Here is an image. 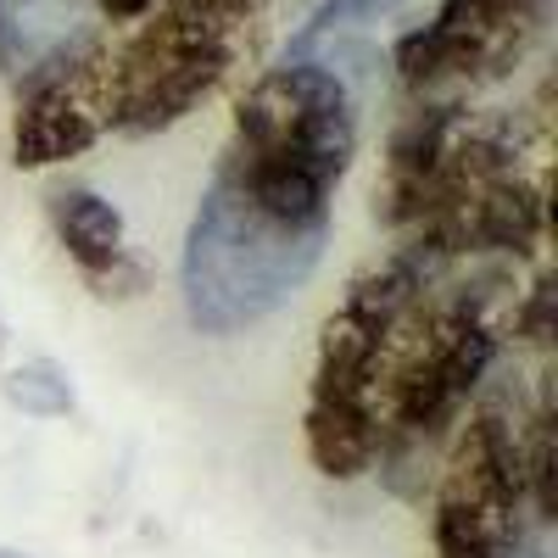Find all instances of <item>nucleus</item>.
Wrapping results in <instances>:
<instances>
[{"label": "nucleus", "instance_id": "nucleus-1", "mask_svg": "<svg viewBox=\"0 0 558 558\" xmlns=\"http://www.w3.org/2000/svg\"><path fill=\"white\" fill-rule=\"evenodd\" d=\"M352 157H357L352 84L307 62H286L246 89L218 173L279 218L330 223L336 184L347 179Z\"/></svg>", "mask_w": 558, "mask_h": 558}, {"label": "nucleus", "instance_id": "nucleus-2", "mask_svg": "<svg viewBox=\"0 0 558 558\" xmlns=\"http://www.w3.org/2000/svg\"><path fill=\"white\" fill-rule=\"evenodd\" d=\"M330 223H296L241 196L223 173L202 191L184 235V313L202 336H235L246 324L286 307L324 257Z\"/></svg>", "mask_w": 558, "mask_h": 558}, {"label": "nucleus", "instance_id": "nucleus-3", "mask_svg": "<svg viewBox=\"0 0 558 558\" xmlns=\"http://www.w3.org/2000/svg\"><path fill=\"white\" fill-rule=\"evenodd\" d=\"M441 268H430L418 252H397L375 274H363L347 291V302L330 313L318 341V368L307 391V458L318 475L357 481L380 458V402H375V341L386 318L425 291Z\"/></svg>", "mask_w": 558, "mask_h": 558}, {"label": "nucleus", "instance_id": "nucleus-4", "mask_svg": "<svg viewBox=\"0 0 558 558\" xmlns=\"http://www.w3.org/2000/svg\"><path fill=\"white\" fill-rule=\"evenodd\" d=\"M241 34H246L241 17H223L213 7H196V0H157L140 17V28L123 45H112L118 129L157 134L179 123L235 68Z\"/></svg>", "mask_w": 558, "mask_h": 558}, {"label": "nucleus", "instance_id": "nucleus-5", "mask_svg": "<svg viewBox=\"0 0 558 558\" xmlns=\"http://www.w3.org/2000/svg\"><path fill=\"white\" fill-rule=\"evenodd\" d=\"M531 525L525 425L502 402H486L458 430L436 486V558H514Z\"/></svg>", "mask_w": 558, "mask_h": 558}, {"label": "nucleus", "instance_id": "nucleus-6", "mask_svg": "<svg viewBox=\"0 0 558 558\" xmlns=\"http://www.w3.org/2000/svg\"><path fill=\"white\" fill-rule=\"evenodd\" d=\"M553 23V0H436L397 39V78L418 107H463V96L514 73Z\"/></svg>", "mask_w": 558, "mask_h": 558}, {"label": "nucleus", "instance_id": "nucleus-7", "mask_svg": "<svg viewBox=\"0 0 558 558\" xmlns=\"http://www.w3.org/2000/svg\"><path fill=\"white\" fill-rule=\"evenodd\" d=\"M118 129V78H112V45L89 39L68 62L28 78V96L12 123V162L17 168H51L89 151L101 134Z\"/></svg>", "mask_w": 558, "mask_h": 558}, {"label": "nucleus", "instance_id": "nucleus-8", "mask_svg": "<svg viewBox=\"0 0 558 558\" xmlns=\"http://www.w3.org/2000/svg\"><path fill=\"white\" fill-rule=\"evenodd\" d=\"M51 229H57L62 252L73 257L78 279L89 286V296H101V302L146 296L151 268L129 252L123 213L107 196H96V191H57L51 196Z\"/></svg>", "mask_w": 558, "mask_h": 558}, {"label": "nucleus", "instance_id": "nucleus-9", "mask_svg": "<svg viewBox=\"0 0 558 558\" xmlns=\"http://www.w3.org/2000/svg\"><path fill=\"white\" fill-rule=\"evenodd\" d=\"M89 0H0V73L34 78L89 45Z\"/></svg>", "mask_w": 558, "mask_h": 558}, {"label": "nucleus", "instance_id": "nucleus-10", "mask_svg": "<svg viewBox=\"0 0 558 558\" xmlns=\"http://www.w3.org/2000/svg\"><path fill=\"white\" fill-rule=\"evenodd\" d=\"M413 0H324V7L296 28L286 62H307V68H324L347 78L357 62L375 57V34L386 23H397Z\"/></svg>", "mask_w": 558, "mask_h": 558}, {"label": "nucleus", "instance_id": "nucleus-11", "mask_svg": "<svg viewBox=\"0 0 558 558\" xmlns=\"http://www.w3.org/2000/svg\"><path fill=\"white\" fill-rule=\"evenodd\" d=\"M7 402L34 418H62V413H73V386L57 363L39 357V363H23L7 375Z\"/></svg>", "mask_w": 558, "mask_h": 558}, {"label": "nucleus", "instance_id": "nucleus-12", "mask_svg": "<svg viewBox=\"0 0 558 558\" xmlns=\"http://www.w3.org/2000/svg\"><path fill=\"white\" fill-rule=\"evenodd\" d=\"M89 7H96L107 23H140V17L157 7V0H89Z\"/></svg>", "mask_w": 558, "mask_h": 558}, {"label": "nucleus", "instance_id": "nucleus-13", "mask_svg": "<svg viewBox=\"0 0 558 558\" xmlns=\"http://www.w3.org/2000/svg\"><path fill=\"white\" fill-rule=\"evenodd\" d=\"M514 558H553V547H547V525H531V531L520 536Z\"/></svg>", "mask_w": 558, "mask_h": 558}, {"label": "nucleus", "instance_id": "nucleus-14", "mask_svg": "<svg viewBox=\"0 0 558 558\" xmlns=\"http://www.w3.org/2000/svg\"><path fill=\"white\" fill-rule=\"evenodd\" d=\"M196 7H213V12H223V17H241V23H252V12L263 7V0H196Z\"/></svg>", "mask_w": 558, "mask_h": 558}, {"label": "nucleus", "instance_id": "nucleus-15", "mask_svg": "<svg viewBox=\"0 0 558 558\" xmlns=\"http://www.w3.org/2000/svg\"><path fill=\"white\" fill-rule=\"evenodd\" d=\"M0 558H17V553H0Z\"/></svg>", "mask_w": 558, "mask_h": 558}, {"label": "nucleus", "instance_id": "nucleus-16", "mask_svg": "<svg viewBox=\"0 0 558 558\" xmlns=\"http://www.w3.org/2000/svg\"><path fill=\"white\" fill-rule=\"evenodd\" d=\"M0 341H7V336H0Z\"/></svg>", "mask_w": 558, "mask_h": 558}]
</instances>
